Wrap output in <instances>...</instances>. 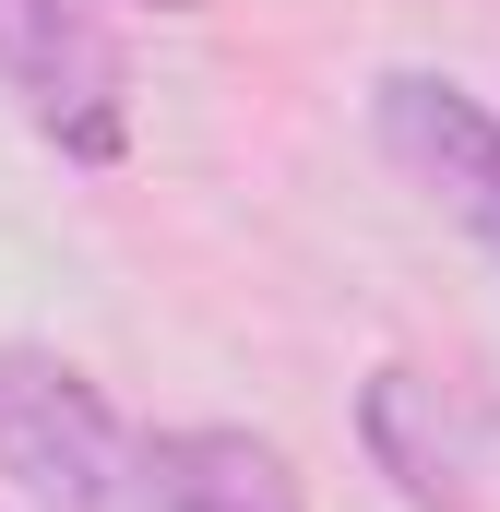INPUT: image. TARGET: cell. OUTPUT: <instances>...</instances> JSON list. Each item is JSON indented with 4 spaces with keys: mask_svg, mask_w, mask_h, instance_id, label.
<instances>
[{
    "mask_svg": "<svg viewBox=\"0 0 500 512\" xmlns=\"http://www.w3.org/2000/svg\"><path fill=\"white\" fill-rule=\"evenodd\" d=\"M0 477L48 512H155V429H131L72 358L0 346Z\"/></svg>",
    "mask_w": 500,
    "mask_h": 512,
    "instance_id": "1",
    "label": "cell"
},
{
    "mask_svg": "<svg viewBox=\"0 0 500 512\" xmlns=\"http://www.w3.org/2000/svg\"><path fill=\"white\" fill-rule=\"evenodd\" d=\"M0 96L72 167L131 155V48L108 36L96 0H0Z\"/></svg>",
    "mask_w": 500,
    "mask_h": 512,
    "instance_id": "2",
    "label": "cell"
},
{
    "mask_svg": "<svg viewBox=\"0 0 500 512\" xmlns=\"http://www.w3.org/2000/svg\"><path fill=\"white\" fill-rule=\"evenodd\" d=\"M370 131H381V155L500 262V108L489 96H465L453 72H381L370 84Z\"/></svg>",
    "mask_w": 500,
    "mask_h": 512,
    "instance_id": "3",
    "label": "cell"
},
{
    "mask_svg": "<svg viewBox=\"0 0 500 512\" xmlns=\"http://www.w3.org/2000/svg\"><path fill=\"white\" fill-rule=\"evenodd\" d=\"M358 441H370V465L393 477L405 512H477V417L429 370H370L358 382Z\"/></svg>",
    "mask_w": 500,
    "mask_h": 512,
    "instance_id": "4",
    "label": "cell"
},
{
    "mask_svg": "<svg viewBox=\"0 0 500 512\" xmlns=\"http://www.w3.org/2000/svg\"><path fill=\"white\" fill-rule=\"evenodd\" d=\"M155 512H310L262 429H155Z\"/></svg>",
    "mask_w": 500,
    "mask_h": 512,
    "instance_id": "5",
    "label": "cell"
},
{
    "mask_svg": "<svg viewBox=\"0 0 500 512\" xmlns=\"http://www.w3.org/2000/svg\"><path fill=\"white\" fill-rule=\"evenodd\" d=\"M143 12H203V0H143Z\"/></svg>",
    "mask_w": 500,
    "mask_h": 512,
    "instance_id": "6",
    "label": "cell"
}]
</instances>
